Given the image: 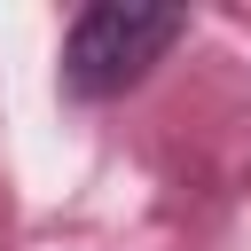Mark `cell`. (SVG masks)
<instances>
[{
  "label": "cell",
  "instance_id": "cell-1",
  "mask_svg": "<svg viewBox=\"0 0 251 251\" xmlns=\"http://www.w3.org/2000/svg\"><path fill=\"white\" fill-rule=\"evenodd\" d=\"M188 39L180 8H133V0H94L63 31V94L71 102H118L141 86L173 47Z\"/></svg>",
  "mask_w": 251,
  "mask_h": 251
}]
</instances>
